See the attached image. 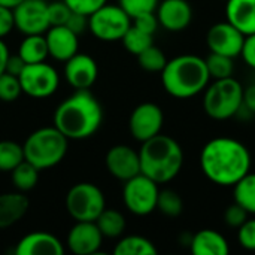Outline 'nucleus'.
Returning <instances> with one entry per match:
<instances>
[{"instance_id":"nucleus-1","label":"nucleus","mask_w":255,"mask_h":255,"mask_svg":"<svg viewBox=\"0 0 255 255\" xmlns=\"http://www.w3.org/2000/svg\"><path fill=\"white\" fill-rule=\"evenodd\" d=\"M251 152L245 143L229 136H218L205 143L200 152V169L215 185L233 187L251 172Z\"/></svg>"},{"instance_id":"nucleus-2","label":"nucleus","mask_w":255,"mask_h":255,"mask_svg":"<svg viewBox=\"0 0 255 255\" xmlns=\"http://www.w3.org/2000/svg\"><path fill=\"white\" fill-rule=\"evenodd\" d=\"M103 123V109L88 90H76L54 112V127L69 140L91 137Z\"/></svg>"},{"instance_id":"nucleus-3","label":"nucleus","mask_w":255,"mask_h":255,"mask_svg":"<svg viewBox=\"0 0 255 255\" xmlns=\"http://www.w3.org/2000/svg\"><path fill=\"white\" fill-rule=\"evenodd\" d=\"M161 73V84L175 99H191L205 91L211 82L205 58L194 54H182L167 60Z\"/></svg>"},{"instance_id":"nucleus-4","label":"nucleus","mask_w":255,"mask_h":255,"mask_svg":"<svg viewBox=\"0 0 255 255\" xmlns=\"http://www.w3.org/2000/svg\"><path fill=\"white\" fill-rule=\"evenodd\" d=\"M139 158L140 173L160 185L173 181L179 175L185 155L182 146L173 137L160 133L142 142Z\"/></svg>"},{"instance_id":"nucleus-5","label":"nucleus","mask_w":255,"mask_h":255,"mask_svg":"<svg viewBox=\"0 0 255 255\" xmlns=\"http://www.w3.org/2000/svg\"><path fill=\"white\" fill-rule=\"evenodd\" d=\"M69 139L57 127H42L24 142V158L39 170L51 169L63 161L67 154Z\"/></svg>"},{"instance_id":"nucleus-6","label":"nucleus","mask_w":255,"mask_h":255,"mask_svg":"<svg viewBox=\"0 0 255 255\" xmlns=\"http://www.w3.org/2000/svg\"><path fill=\"white\" fill-rule=\"evenodd\" d=\"M242 103L244 85L233 76L212 79L203 91V111L217 121H226L239 115Z\"/></svg>"},{"instance_id":"nucleus-7","label":"nucleus","mask_w":255,"mask_h":255,"mask_svg":"<svg viewBox=\"0 0 255 255\" xmlns=\"http://www.w3.org/2000/svg\"><path fill=\"white\" fill-rule=\"evenodd\" d=\"M66 211L75 221H96L106 208L103 191L91 182L75 184L66 194Z\"/></svg>"},{"instance_id":"nucleus-8","label":"nucleus","mask_w":255,"mask_h":255,"mask_svg":"<svg viewBox=\"0 0 255 255\" xmlns=\"http://www.w3.org/2000/svg\"><path fill=\"white\" fill-rule=\"evenodd\" d=\"M131 25V18L120 4L105 3L88 15V30L103 42L121 40Z\"/></svg>"},{"instance_id":"nucleus-9","label":"nucleus","mask_w":255,"mask_h":255,"mask_svg":"<svg viewBox=\"0 0 255 255\" xmlns=\"http://www.w3.org/2000/svg\"><path fill=\"white\" fill-rule=\"evenodd\" d=\"M158 184L143 173H139L124 182L123 200L126 208L137 217H146L157 209Z\"/></svg>"},{"instance_id":"nucleus-10","label":"nucleus","mask_w":255,"mask_h":255,"mask_svg":"<svg viewBox=\"0 0 255 255\" xmlns=\"http://www.w3.org/2000/svg\"><path fill=\"white\" fill-rule=\"evenodd\" d=\"M18 78L22 93L33 99H46L52 96L60 84L57 70L45 61L25 64Z\"/></svg>"},{"instance_id":"nucleus-11","label":"nucleus","mask_w":255,"mask_h":255,"mask_svg":"<svg viewBox=\"0 0 255 255\" xmlns=\"http://www.w3.org/2000/svg\"><path fill=\"white\" fill-rule=\"evenodd\" d=\"M12 13L15 28L22 34H43L51 27L45 0H22Z\"/></svg>"},{"instance_id":"nucleus-12","label":"nucleus","mask_w":255,"mask_h":255,"mask_svg":"<svg viewBox=\"0 0 255 255\" xmlns=\"http://www.w3.org/2000/svg\"><path fill=\"white\" fill-rule=\"evenodd\" d=\"M164 123L163 111L158 105L145 102L137 105L128 120V130L131 136L140 143L160 134Z\"/></svg>"},{"instance_id":"nucleus-13","label":"nucleus","mask_w":255,"mask_h":255,"mask_svg":"<svg viewBox=\"0 0 255 255\" xmlns=\"http://www.w3.org/2000/svg\"><path fill=\"white\" fill-rule=\"evenodd\" d=\"M244 42H245V34L241 33L227 19L214 24L206 33V45L209 51L232 58L241 57Z\"/></svg>"},{"instance_id":"nucleus-14","label":"nucleus","mask_w":255,"mask_h":255,"mask_svg":"<svg viewBox=\"0 0 255 255\" xmlns=\"http://www.w3.org/2000/svg\"><path fill=\"white\" fill-rule=\"evenodd\" d=\"M105 164L108 172L118 181H128L130 178L140 173V158L139 151H134L128 145L112 146L105 157Z\"/></svg>"},{"instance_id":"nucleus-15","label":"nucleus","mask_w":255,"mask_h":255,"mask_svg":"<svg viewBox=\"0 0 255 255\" xmlns=\"http://www.w3.org/2000/svg\"><path fill=\"white\" fill-rule=\"evenodd\" d=\"M103 242V235L100 233L96 221H76V224L69 230L66 245L69 251L76 255L97 254Z\"/></svg>"},{"instance_id":"nucleus-16","label":"nucleus","mask_w":255,"mask_h":255,"mask_svg":"<svg viewBox=\"0 0 255 255\" xmlns=\"http://www.w3.org/2000/svg\"><path fill=\"white\" fill-rule=\"evenodd\" d=\"M64 63V78L75 90H90L97 81L99 66L91 55L76 52Z\"/></svg>"},{"instance_id":"nucleus-17","label":"nucleus","mask_w":255,"mask_h":255,"mask_svg":"<svg viewBox=\"0 0 255 255\" xmlns=\"http://www.w3.org/2000/svg\"><path fill=\"white\" fill-rule=\"evenodd\" d=\"M160 25L172 33L184 31L193 21V7L188 0H161L155 9Z\"/></svg>"},{"instance_id":"nucleus-18","label":"nucleus","mask_w":255,"mask_h":255,"mask_svg":"<svg viewBox=\"0 0 255 255\" xmlns=\"http://www.w3.org/2000/svg\"><path fill=\"white\" fill-rule=\"evenodd\" d=\"M48 52L58 61H67L78 52V34L66 25H51L45 34Z\"/></svg>"},{"instance_id":"nucleus-19","label":"nucleus","mask_w":255,"mask_h":255,"mask_svg":"<svg viewBox=\"0 0 255 255\" xmlns=\"http://www.w3.org/2000/svg\"><path fill=\"white\" fill-rule=\"evenodd\" d=\"M16 255H63L64 247L51 233L33 232L25 235L15 247Z\"/></svg>"},{"instance_id":"nucleus-20","label":"nucleus","mask_w":255,"mask_h":255,"mask_svg":"<svg viewBox=\"0 0 255 255\" xmlns=\"http://www.w3.org/2000/svg\"><path fill=\"white\" fill-rule=\"evenodd\" d=\"M188 245L193 255H227L230 253L227 239L212 229H205L193 235Z\"/></svg>"},{"instance_id":"nucleus-21","label":"nucleus","mask_w":255,"mask_h":255,"mask_svg":"<svg viewBox=\"0 0 255 255\" xmlns=\"http://www.w3.org/2000/svg\"><path fill=\"white\" fill-rule=\"evenodd\" d=\"M226 19L245 36L255 33V0H227Z\"/></svg>"},{"instance_id":"nucleus-22","label":"nucleus","mask_w":255,"mask_h":255,"mask_svg":"<svg viewBox=\"0 0 255 255\" xmlns=\"http://www.w3.org/2000/svg\"><path fill=\"white\" fill-rule=\"evenodd\" d=\"M28 206L30 202L21 191L0 194V229H9L21 221Z\"/></svg>"},{"instance_id":"nucleus-23","label":"nucleus","mask_w":255,"mask_h":255,"mask_svg":"<svg viewBox=\"0 0 255 255\" xmlns=\"http://www.w3.org/2000/svg\"><path fill=\"white\" fill-rule=\"evenodd\" d=\"M18 55L24 60L25 64L45 61L49 55L46 39L43 34H25L18 48Z\"/></svg>"},{"instance_id":"nucleus-24","label":"nucleus","mask_w":255,"mask_h":255,"mask_svg":"<svg viewBox=\"0 0 255 255\" xmlns=\"http://www.w3.org/2000/svg\"><path fill=\"white\" fill-rule=\"evenodd\" d=\"M96 224L100 233L103 235V238H109V239L120 238L126 230V218L121 212L115 209L105 208L102 214L97 217Z\"/></svg>"},{"instance_id":"nucleus-25","label":"nucleus","mask_w":255,"mask_h":255,"mask_svg":"<svg viewBox=\"0 0 255 255\" xmlns=\"http://www.w3.org/2000/svg\"><path fill=\"white\" fill-rule=\"evenodd\" d=\"M233 197L250 215H255V173H247L233 185Z\"/></svg>"},{"instance_id":"nucleus-26","label":"nucleus","mask_w":255,"mask_h":255,"mask_svg":"<svg viewBox=\"0 0 255 255\" xmlns=\"http://www.w3.org/2000/svg\"><path fill=\"white\" fill-rule=\"evenodd\" d=\"M115 255H155V245L143 236H126L114 248Z\"/></svg>"},{"instance_id":"nucleus-27","label":"nucleus","mask_w":255,"mask_h":255,"mask_svg":"<svg viewBox=\"0 0 255 255\" xmlns=\"http://www.w3.org/2000/svg\"><path fill=\"white\" fill-rule=\"evenodd\" d=\"M10 175H12L13 187L21 193L33 190L39 181V169L34 167L31 163H28L25 158L15 169L10 170Z\"/></svg>"},{"instance_id":"nucleus-28","label":"nucleus","mask_w":255,"mask_h":255,"mask_svg":"<svg viewBox=\"0 0 255 255\" xmlns=\"http://www.w3.org/2000/svg\"><path fill=\"white\" fill-rule=\"evenodd\" d=\"M24 160L22 145L13 140H0V172H10Z\"/></svg>"},{"instance_id":"nucleus-29","label":"nucleus","mask_w":255,"mask_h":255,"mask_svg":"<svg viewBox=\"0 0 255 255\" xmlns=\"http://www.w3.org/2000/svg\"><path fill=\"white\" fill-rule=\"evenodd\" d=\"M233 60L235 58H232V57L211 52L205 58L211 79H223V78L233 76V72H235V61Z\"/></svg>"},{"instance_id":"nucleus-30","label":"nucleus","mask_w":255,"mask_h":255,"mask_svg":"<svg viewBox=\"0 0 255 255\" xmlns=\"http://www.w3.org/2000/svg\"><path fill=\"white\" fill-rule=\"evenodd\" d=\"M121 42H123L124 48H126L130 54H133V55H136V57H137L142 51H145L148 46L154 45V43H152V34L139 30V28L134 27L133 24H131L130 28L126 31V34L123 36Z\"/></svg>"},{"instance_id":"nucleus-31","label":"nucleus","mask_w":255,"mask_h":255,"mask_svg":"<svg viewBox=\"0 0 255 255\" xmlns=\"http://www.w3.org/2000/svg\"><path fill=\"white\" fill-rule=\"evenodd\" d=\"M157 209L166 217H172V218L179 217L184 211L182 197L173 190H161L158 193Z\"/></svg>"},{"instance_id":"nucleus-32","label":"nucleus","mask_w":255,"mask_h":255,"mask_svg":"<svg viewBox=\"0 0 255 255\" xmlns=\"http://www.w3.org/2000/svg\"><path fill=\"white\" fill-rule=\"evenodd\" d=\"M137 61L139 66L146 72H161L167 63V58L158 46L151 45L137 55Z\"/></svg>"},{"instance_id":"nucleus-33","label":"nucleus","mask_w":255,"mask_h":255,"mask_svg":"<svg viewBox=\"0 0 255 255\" xmlns=\"http://www.w3.org/2000/svg\"><path fill=\"white\" fill-rule=\"evenodd\" d=\"M21 93L22 88L19 84V78L3 72L0 75V100L4 103H12L21 96Z\"/></svg>"},{"instance_id":"nucleus-34","label":"nucleus","mask_w":255,"mask_h":255,"mask_svg":"<svg viewBox=\"0 0 255 255\" xmlns=\"http://www.w3.org/2000/svg\"><path fill=\"white\" fill-rule=\"evenodd\" d=\"M160 0H120V6L128 13L130 18L146 12H155Z\"/></svg>"},{"instance_id":"nucleus-35","label":"nucleus","mask_w":255,"mask_h":255,"mask_svg":"<svg viewBox=\"0 0 255 255\" xmlns=\"http://www.w3.org/2000/svg\"><path fill=\"white\" fill-rule=\"evenodd\" d=\"M70 13H72V9L64 3V0L48 3L49 25H66Z\"/></svg>"},{"instance_id":"nucleus-36","label":"nucleus","mask_w":255,"mask_h":255,"mask_svg":"<svg viewBox=\"0 0 255 255\" xmlns=\"http://www.w3.org/2000/svg\"><path fill=\"white\" fill-rule=\"evenodd\" d=\"M238 242L247 251H255V218H248L238 229Z\"/></svg>"},{"instance_id":"nucleus-37","label":"nucleus","mask_w":255,"mask_h":255,"mask_svg":"<svg viewBox=\"0 0 255 255\" xmlns=\"http://www.w3.org/2000/svg\"><path fill=\"white\" fill-rule=\"evenodd\" d=\"M248 212L241 206V205H238L236 202L235 203H232L227 209H226V212H224V221H226V224L229 226V227H233V229H239L247 220H248Z\"/></svg>"},{"instance_id":"nucleus-38","label":"nucleus","mask_w":255,"mask_h":255,"mask_svg":"<svg viewBox=\"0 0 255 255\" xmlns=\"http://www.w3.org/2000/svg\"><path fill=\"white\" fill-rule=\"evenodd\" d=\"M131 24L134 27H137L139 30L145 31V33H149L152 36H154V33L157 31V28L160 25L155 12H146V13L137 15V16L131 18Z\"/></svg>"},{"instance_id":"nucleus-39","label":"nucleus","mask_w":255,"mask_h":255,"mask_svg":"<svg viewBox=\"0 0 255 255\" xmlns=\"http://www.w3.org/2000/svg\"><path fill=\"white\" fill-rule=\"evenodd\" d=\"M64 3L73 10L84 15H91L94 10H97L100 6L108 3V0H64Z\"/></svg>"},{"instance_id":"nucleus-40","label":"nucleus","mask_w":255,"mask_h":255,"mask_svg":"<svg viewBox=\"0 0 255 255\" xmlns=\"http://www.w3.org/2000/svg\"><path fill=\"white\" fill-rule=\"evenodd\" d=\"M66 27L70 28L73 33H76L78 36L81 33H84L85 30H88V16L84 15V13H79V12H73L70 13L67 22H66Z\"/></svg>"},{"instance_id":"nucleus-41","label":"nucleus","mask_w":255,"mask_h":255,"mask_svg":"<svg viewBox=\"0 0 255 255\" xmlns=\"http://www.w3.org/2000/svg\"><path fill=\"white\" fill-rule=\"evenodd\" d=\"M241 57L244 58L247 66H250L251 69L255 70V33L250 34V36H245V42H244Z\"/></svg>"},{"instance_id":"nucleus-42","label":"nucleus","mask_w":255,"mask_h":255,"mask_svg":"<svg viewBox=\"0 0 255 255\" xmlns=\"http://www.w3.org/2000/svg\"><path fill=\"white\" fill-rule=\"evenodd\" d=\"M12 28H15L12 9L0 6V39L7 36L12 31Z\"/></svg>"},{"instance_id":"nucleus-43","label":"nucleus","mask_w":255,"mask_h":255,"mask_svg":"<svg viewBox=\"0 0 255 255\" xmlns=\"http://www.w3.org/2000/svg\"><path fill=\"white\" fill-rule=\"evenodd\" d=\"M242 109L247 111L251 115H255V84H251L247 88H244V103H242Z\"/></svg>"},{"instance_id":"nucleus-44","label":"nucleus","mask_w":255,"mask_h":255,"mask_svg":"<svg viewBox=\"0 0 255 255\" xmlns=\"http://www.w3.org/2000/svg\"><path fill=\"white\" fill-rule=\"evenodd\" d=\"M25 63L24 60L16 54V55H9L7 61H6V67H4V72L10 73V75H15V76H19V73L22 72Z\"/></svg>"},{"instance_id":"nucleus-45","label":"nucleus","mask_w":255,"mask_h":255,"mask_svg":"<svg viewBox=\"0 0 255 255\" xmlns=\"http://www.w3.org/2000/svg\"><path fill=\"white\" fill-rule=\"evenodd\" d=\"M9 49L6 46V43L0 39V75L4 72V67H6V61L9 58Z\"/></svg>"},{"instance_id":"nucleus-46","label":"nucleus","mask_w":255,"mask_h":255,"mask_svg":"<svg viewBox=\"0 0 255 255\" xmlns=\"http://www.w3.org/2000/svg\"><path fill=\"white\" fill-rule=\"evenodd\" d=\"M22 0H0V6H4V7H9V9H13L15 6H18Z\"/></svg>"}]
</instances>
